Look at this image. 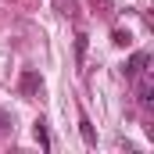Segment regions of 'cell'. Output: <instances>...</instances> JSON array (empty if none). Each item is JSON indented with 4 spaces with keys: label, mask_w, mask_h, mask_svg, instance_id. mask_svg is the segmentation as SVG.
<instances>
[{
    "label": "cell",
    "mask_w": 154,
    "mask_h": 154,
    "mask_svg": "<svg viewBox=\"0 0 154 154\" xmlns=\"http://www.w3.org/2000/svg\"><path fill=\"white\" fill-rule=\"evenodd\" d=\"M57 11L72 18V14H75V0H57Z\"/></svg>",
    "instance_id": "ba28073f"
},
{
    "label": "cell",
    "mask_w": 154,
    "mask_h": 154,
    "mask_svg": "<svg viewBox=\"0 0 154 154\" xmlns=\"http://www.w3.org/2000/svg\"><path fill=\"white\" fill-rule=\"evenodd\" d=\"M18 90H22V97H36L39 90H43V75L32 72V68H25L22 79H18Z\"/></svg>",
    "instance_id": "7a4b0ae2"
},
{
    "label": "cell",
    "mask_w": 154,
    "mask_h": 154,
    "mask_svg": "<svg viewBox=\"0 0 154 154\" xmlns=\"http://www.w3.org/2000/svg\"><path fill=\"white\" fill-rule=\"evenodd\" d=\"M133 82H136V100H140L143 108H151V104H154V72H151V68H143Z\"/></svg>",
    "instance_id": "6da1fadb"
},
{
    "label": "cell",
    "mask_w": 154,
    "mask_h": 154,
    "mask_svg": "<svg viewBox=\"0 0 154 154\" xmlns=\"http://www.w3.org/2000/svg\"><path fill=\"white\" fill-rule=\"evenodd\" d=\"M111 43H115V47H129V43H133V36H129L125 29H115V32H111Z\"/></svg>",
    "instance_id": "52a82bcc"
},
{
    "label": "cell",
    "mask_w": 154,
    "mask_h": 154,
    "mask_svg": "<svg viewBox=\"0 0 154 154\" xmlns=\"http://www.w3.org/2000/svg\"><path fill=\"white\" fill-rule=\"evenodd\" d=\"M7 129H11V118H7V115H4V111H0V136H4Z\"/></svg>",
    "instance_id": "9c48e42d"
},
{
    "label": "cell",
    "mask_w": 154,
    "mask_h": 154,
    "mask_svg": "<svg viewBox=\"0 0 154 154\" xmlns=\"http://www.w3.org/2000/svg\"><path fill=\"white\" fill-rule=\"evenodd\" d=\"M32 136H36V143L43 147V151H50V133H47V122H43V118H36V125H32Z\"/></svg>",
    "instance_id": "5b68a950"
},
{
    "label": "cell",
    "mask_w": 154,
    "mask_h": 154,
    "mask_svg": "<svg viewBox=\"0 0 154 154\" xmlns=\"http://www.w3.org/2000/svg\"><path fill=\"white\" fill-rule=\"evenodd\" d=\"M147 65H151V54H147V50H136V54H133V57L125 61V68H122V72H125V79L133 82V79L140 75V72H143Z\"/></svg>",
    "instance_id": "3957f363"
},
{
    "label": "cell",
    "mask_w": 154,
    "mask_h": 154,
    "mask_svg": "<svg viewBox=\"0 0 154 154\" xmlns=\"http://www.w3.org/2000/svg\"><path fill=\"white\" fill-rule=\"evenodd\" d=\"M79 133H82V143L86 147H97V133H93V122L86 115H79Z\"/></svg>",
    "instance_id": "277c9868"
},
{
    "label": "cell",
    "mask_w": 154,
    "mask_h": 154,
    "mask_svg": "<svg viewBox=\"0 0 154 154\" xmlns=\"http://www.w3.org/2000/svg\"><path fill=\"white\" fill-rule=\"evenodd\" d=\"M86 47H90V36H86V32H79V36H75V61H79V65L86 61Z\"/></svg>",
    "instance_id": "8992f818"
}]
</instances>
